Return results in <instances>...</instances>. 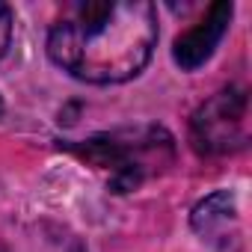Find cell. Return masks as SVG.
<instances>
[{"label":"cell","mask_w":252,"mask_h":252,"mask_svg":"<svg viewBox=\"0 0 252 252\" xmlns=\"http://www.w3.org/2000/svg\"><path fill=\"white\" fill-rule=\"evenodd\" d=\"M190 143L199 155H225L246 143V95L222 89L190 119Z\"/></svg>","instance_id":"obj_3"},{"label":"cell","mask_w":252,"mask_h":252,"mask_svg":"<svg viewBox=\"0 0 252 252\" xmlns=\"http://www.w3.org/2000/svg\"><path fill=\"white\" fill-rule=\"evenodd\" d=\"M228 21H231V3H225V0L214 3V6L208 9V15H205L196 27H190L184 36L175 39V48H172L175 63H178L184 71L199 68V65L214 54V48L220 45V39L225 36Z\"/></svg>","instance_id":"obj_4"},{"label":"cell","mask_w":252,"mask_h":252,"mask_svg":"<svg viewBox=\"0 0 252 252\" xmlns=\"http://www.w3.org/2000/svg\"><path fill=\"white\" fill-rule=\"evenodd\" d=\"M74 155L95 163L98 169H110V187L125 193L140 187L149 175H158L172 163L175 146L163 128H134V131H113L89 137L71 146Z\"/></svg>","instance_id":"obj_2"},{"label":"cell","mask_w":252,"mask_h":252,"mask_svg":"<svg viewBox=\"0 0 252 252\" xmlns=\"http://www.w3.org/2000/svg\"><path fill=\"white\" fill-rule=\"evenodd\" d=\"M231 220H234V199H231L225 190H220V193L202 199V202L193 208V214H190L193 228H196L205 240H222V237H228V222H231Z\"/></svg>","instance_id":"obj_5"},{"label":"cell","mask_w":252,"mask_h":252,"mask_svg":"<svg viewBox=\"0 0 252 252\" xmlns=\"http://www.w3.org/2000/svg\"><path fill=\"white\" fill-rule=\"evenodd\" d=\"M158 45V12L149 0H92L71 9L48 33L51 60L83 83L137 77Z\"/></svg>","instance_id":"obj_1"},{"label":"cell","mask_w":252,"mask_h":252,"mask_svg":"<svg viewBox=\"0 0 252 252\" xmlns=\"http://www.w3.org/2000/svg\"><path fill=\"white\" fill-rule=\"evenodd\" d=\"M0 116H3V98H0Z\"/></svg>","instance_id":"obj_7"},{"label":"cell","mask_w":252,"mask_h":252,"mask_svg":"<svg viewBox=\"0 0 252 252\" xmlns=\"http://www.w3.org/2000/svg\"><path fill=\"white\" fill-rule=\"evenodd\" d=\"M9 39H12V12L6 3H0V57L6 54Z\"/></svg>","instance_id":"obj_6"}]
</instances>
